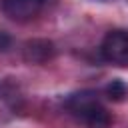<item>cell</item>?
Returning <instances> with one entry per match:
<instances>
[{
    "label": "cell",
    "instance_id": "obj_4",
    "mask_svg": "<svg viewBox=\"0 0 128 128\" xmlns=\"http://www.w3.org/2000/svg\"><path fill=\"white\" fill-rule=\"evenodd\" d=\"M96 102H100L98 100V96H96V92H92V90H82V92H76V94H72V96H68L66 98V108L70 110V114H74V116H82L90 106H94Z\"/></svg>",
    "mask_w": 128,
    "mask_h": 128
},
{
    "label": "cell",
    "instance_id": "obj_2",
    "mask_svg": "<svg viewBox=\"0 0 128 128\" xmlns=\"http://www.w3.org/2000/svg\"><path fill=\"white\" fill-rule=\"evenodd\" d=\"M46 0H2V10L8 18L16 22H26L38 16Z\"/></svg>",
    "mask_w": 128,
    "mask_h": 128
},
{
    "label": "cell",
    "instance_id": "obj_7",
    "mask_svg": "<svg viewBox=\"0 0 128 128\" xmlns=\"http://www.w3.org/2000/svg\"><path fill=\"white\" fill-rule=\"evenodd\" d=\"M10 44H12V38L6 34V32H2L0 30V50L4 52V50H8L10 48Z\"/></svg>",
    "mask_w": 128,
    "mask_h": 128
},
{
    "label": "cell",
    "instance_id": "obj_6",
    "mask_svg": "<svg viewBox=\"0 0 128 128\" xmlns=\"http://www.w3.org/2000/svg\"><path fill=\"white\" fill-rule=\"evenodd\" d=\"M104 92H106V96H108L110 100L122 102V100L128 96V86H126L122 80H112V82L104 88Z\"/></svg>",
    "mask_w": 128,
    "mask_h": 128
},
{
    "label": "cell",
    "instance_id": "obj_1",
    "mask_svg": "<svg viewBox=\"0 0 128 128\" xmlns=\"http://www.w3.org/2000/svg\"><path fill=\"white\" fill-rule=\"evenodd\" d=\"M100 52L106 62L126 66L128 64V30H122V28L110 30L102 40Z\"/></svg>",
    "mask_w": 128,
    "mask_h": 128
},
{
    "label": "cell",
    "instance_id": "obj_3",
    "mask_svg": "<svg viewBox=\"0 0 128 128\" xmlns=\"http://www.w3.org/2000/svg\"><path fill=\"white\" fill-rule=\"evenodd\" d=\"M56 54V48L50 40L46 38H34V40H28L22 48V56L26 62L30 64H44L48 62L50 58H54Z\"/></svg>",
    "mask_w": 128,
    "mask_h": 128
},
{
    "label": "cell",
    "instance_id": "obj_5",
    "mask_svg": "<svg viewBox=\"0 0 128 128\" xmlns=\"http://www.w3.org/2000/svg\"><path fill=\"white\" fill-rule=\"evenodd\" d=\"M80 120L86 124V128H110V124H112L110 112H108L100 102H96L94 106H90V108L80 116Z\"/></svg>",
    "mask_w": 128,
    "mask_h": 128
}]
</instances>
